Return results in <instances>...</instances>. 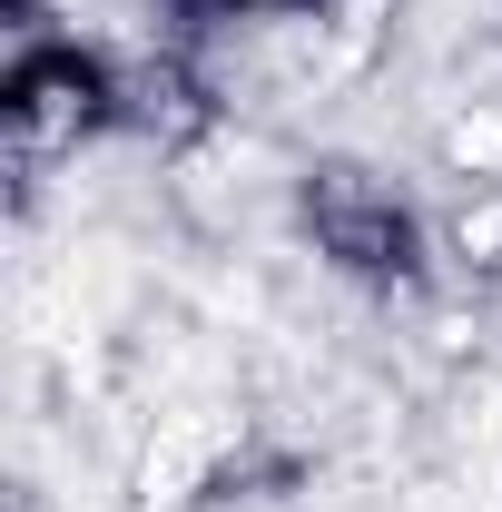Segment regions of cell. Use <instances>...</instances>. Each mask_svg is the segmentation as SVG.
I'll use <instances>...</instances> for the list:
<instances>
[{
	"label": "cell",
	"mask_w": 502,
	"mask_h": 512,
	"mask_svg": "<svg viewBox=\"0 0 502 512\" xmlns=\"http://www.w3.org/2000/svg\"><path fill=\"white\" fill-rule=\"evenodd\" d=\"M306 227H315V247L335 256L345 276H404V266H414V217H404L394 188H375L365 168H325L306 188Z\"/></svg>",
	"instance_id": "cell-1"
},
{
	"label": "cell",
	"mask_w": 502,
	"mask_h": 512,
	"mask_svg": "<svg viewBox=\"0 0 502 512\" xmlns=\"http://www.w3.org/2000/svg\"><path fill=\"white\" fill-rule=\"evenodd\" d=\"M99 99H109L99 60H79V50H30L20 79H10V128H20V148H60V138H79V128L99 119Z\"/></svg>",
	"instance_id": "cell-2"
}]
</instances>
